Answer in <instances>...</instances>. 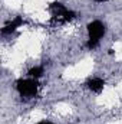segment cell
<instances>
[{
  "label": "cell",
  "mask_w": 122,
  "mask_h": 124,
  "mask_svg": "<svg viewBox=\"0 0 122 124\" xmlns=\"http://www.w3.org/2000/svg\"><path fill=\"white\" fill-rule=\"evenodd\" d=\"M96 3H105V1H108V0H95Z\"/></svg>",
  "instance_id": "cell-7"
},
{
  "label": "cell",
  "mask_w": 122,
  "mask_h": 124,
  "mask_svg": "<svg viewBox=\"0 0 122 124\" xmlns=\"http://www.w3.org/2000/svg\"><path fill=\"white\" fill-rule=\"evenodd\" d=\"M36 124H55V123H52V121H49V120H40V121H37Z\"/></svg>",
  "instance_id": "cell-6"
},
{
  "label": "cell",
  "mask_w": 122,
  "mask_h": 124,
  "mask_svg": "<svg viewBox=\"0 0 122 124\" xmlns=\"http://www.w3.org/2000/svg\"><path fill=\"white\" fill-rule=\"evenodd\" d=\"M45 75V66L43 65H34L27 71V77L33 79H40Z\"/></svg>",
  "instance_id": "cell-5"
},
{
  "label": "cell",
  "mask_w": 122,
  "mask_h": 124,
  "mask_svg": "<svg viewBox=\"0 0 122 124\" xmlns=\"http://www.w3.org/2000/svg\"><path fill=\"white\" fill-rule=\"evenodd\" d=\"M86 32H88V39H86V48L89 51H93L99 46L102 38L106 33V26L102 20L95 19L88 23L86 26Z\"/></svg>",
  "instance_id": "cell-1"
},
{
  "label": "cell",
  "mask_w": 122,
  "mask_h": 124,
  "mask_svg": "<svg viewBox=\"0 0 122 124\" xmlns=\"http://www.w3.org/2000/svg\"><path fill=\"white\" fill-rule=\"evenodd\" d=\"M14 87L20 97L29 100V98H34L37 95L40 84H39V79H33V78L27 77V78H19L14 82Z\"/></svg>",
  "instance_id": "cell-2"
},
{
  "label": "cell",
  "mask_w": 122,
  "mask_h": 124,
  "mask_svg": "<svg viewBox=\"0 0 122 124\" xmlns=\"http://www.w3.org/2000/svg\"><path fill=\"white\" fill-rule=\"evenodd\" d=\"M25 23H26V20H25L22 16H16V17H13L7 25H4V26L1 28V35H3V36L12 35V33H14V32L17 31V29L23 28Z\"/></svg>",
  "instance_id": "cell-3"
},
{
  "label": "cell",
  "mask_w": 122,
  "mask_h": 124,
  "mask_svg": "<svg viewBox=\"0 0 122 124\" xmlns=\"http://www.w3.org/2000/svg\"><path fill=\"white\" fill-rule=\"evenodd\" d=\"M86 88L95 94H101L105 88V79L101 77H89L86 81Z\"/></svg>",
  "instance_id": "cell-4"
}]
</instances>
